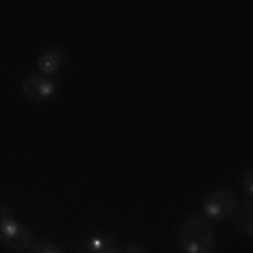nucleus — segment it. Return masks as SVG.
<instances>
[{
	"label": "nucleus",
	"instance_id": "nucleus-1",
	"mask_svg": "<svg viewBox=\"0 0 253 253\" xmlns=\"http://www.w3.org/2000/svg\"><path fill=\"white\" fill-rule=\"evenodd\" d=\"M179 243L184 253H213L216 236L206 218L193 214L182 223L179 230Z\"/></svg>",
	"mask_w": 253,
	"mask_h": 253
},
{
	"label": "nucleus",
	"instance_id": "nucleus-2",
	"mask_svg": "<svg viewBox=\"0 0 253 253\" xmlns=\"http://www.w3.org/2000/svg\"><path fill=\"white\" fill-rule=\"evenodd\" d=\"M0 238L14 252H24L34 242V235L27 226L15 221L12 216L0 219Z\"/></svg>",
	"mask_w": 253,
	"mask_h": 253
},
{
	"label": "nucleus",
	"instance_id": "nucleus-3",
	"mask_svg": "<svg viewBox=\"0 0 253 253\" xmlns=\"http://www.w3.org/2000/svg\"><path fill=\"white\" fill-rule=\"evenodd\" d=\"M238 205L236 196L230 189H218L211 193L205 201V214L213 221H223L235 213Z\"/></svg>",
	"mask_w": 253,
	"mask_h": 253
},
{
	"label": "nucleus",
	"instance_id": "nucleus-4",
	"mask_svg": "<svg viewBox=\"0 0 253 253\" xmlns=\"http://www.w3.org/2000/svg\"><path fill=\"white\" fill-rule=\"evenodd\" d=\"M22 91L24 96L29 98V100L44 101L56 93V83L49 76H44L41 73H32L24 80Z\"/></svg>",
	"mask_w": 253,
	"mask_h": 253
},
{
	"label": "nucleus",
	"instance_id": "nucleus-5",
	"mask_svg": "<svg viewBox=\"0 0 253 253\" xmlns=\"http://www.w3.org/2000/svg\"><path fill=\"white\" fill-rule=\"evenodd\" d=\"M66 51L63 47H52V49H47L46 52L41 54V58L38 59V68H39V73L44 76H49L51 78L54 73H58L61 68L64 66L66 63Z\"/></svg>",
	"mask_w": 253,
	"mask_h": 253
},
{
	"label": "nucleus",
	"instance_id": "nucleus-6",
	"mask_svg": "<svg viewBox=\"0 0 253 253\" xmlns=\"http://www.w3.org/2000/svg\"><path fill=\"white\" fill-rule=\"evenodd\" d=\"M235 224L243 235L252 238L253 235V201L247 199V201L240 203L235 208Z\"/></svg>",
	"mask_w": 253,
	"mask_h": 253
},
{
	"label": "nucleus",
	"instance_id": "nucleus-7",
	"mask_svg": "<svg viewBox=\"0 0 253 253\" xmlns=\"http://www.w3.org/2000/svg\"><path fill=\"white\" fill-rule=\"evenodd\" d=\"M88 253H122V247L113 236L95 235L86 240Z\"/></svg>",
	"mask_w": 253,
	"mask_h": 253
},
{
	"label": "nucleus",
	"instance_id": "nucleus-8",
	"mask_svg": "<svg viewBox=\"0 0 253 253\" xmlns=\"http://www.w3.org/2000/svg\"><path fill=\"white\" fill-rule=\"evenodd\" d=\"M31 253H63V250L58 247L56 243H51V242H41L38 245L32 247Z\"/></svg>",
	"mask_w": 253,
	"mask_h": 253
},
{
	"label": "nucleus",
	"instance_id": "nucleus-9",
	"mask_svg": "<svg viewBox=\"0 0 253 253\" xmlns=\"http://www.w3.org/2000/svg\"><path fill=\"white\" fill-rule=\"evenodd\" d=\"M242 187L247 191L248 199H252L253 198V174H252L250 169H248L247 172H245L243 177H242Z\"/></svg>",
	"mask_w": 253,
	"mask_h": 253
},
{
	"label": "nucleus",
	"instance_id": "nucleus-10",
	"mask_svg": "<svg viewBox=\"0 0 253 253\" xmlns=\"http://www.w3.org/2000/svg\"><path fill=\"white\" fill-rule=\"evenodd\" d=\"M122 253H147L145 248L142 245H137V243H130L122 250Z\"/></svg>",
	"mask_w": 253,
	"mask_h": 253
}]
</instances>
